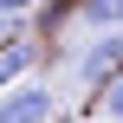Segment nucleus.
<instances>
[{
	"mask_svg": "<svg viewBox=\"0 0 123 123\" xmlns=\"http://www.w3.org/2000/svg\"><path fill=\"white\" fill-rule=\"evenodd\" d=\"M78 78H84L91 91L117 84V78H123V32H97V45H84V58H78Z\"/></svg>",
	"mask_w": 123,
	"mask_h": 123,
	"instance_id": "1",
	"label": "nucleus"
},
{
	"mask_svg": "<svg viewBox=\"0 0 123 123\" xmlns=\"http://www.w3.org/2000/svg\"><path fill=\"white\" fill-rule=\"evenodd\" d=\"M0 123H52V91L45 84H13L0 97Z\"/></svg>",
	"mask_w": 123,
	"mask_h": 123,
	"instance_id": "2",
	"label": "nucleus"
},
{
	"mask_svg": "<svg viewBox=\"0 0 123 123\" xmlns=\"http://www.w3.org/2000/svg\"><path fill=\"white\" fill-rule=\"evenodd\" d=\"M32 65H39V45H26V39H0V84H19Z\"/></svg>",
	"mask_w": 123,
	"mask_h": 123,
	"instance_id": "3",
	"label": "nucleus"
},
{
	"mask_svg": "<svg viewBox=\"0 0 123 123\" xmlns=\"http://www.w3.org/2000/svg\"><path fill=\"white\" fill-rule=\"evenodd\" d=\"M78 13H84L97 32H123V0H78Z\"/></svg>",
	"mask_w": 123,
	"mask_h": 123,
	"instance_id": "4",
	"label": "nucleus"
},
{
	"mask_svg": "<svg viewBox=\"0 0 123 123\" xmlns=\"http://www.w3.org/2000/svg\"><path fill=\"white\" fill-rule=\"evenodd\" d=\"M104 117L123 123V78H117V84H104Z\"/></svg>",
	"mask_w": 123,
	"mask_h": 123,
	"instance_id": "5",
	"label": "nucleus"
},
{
	"mask_svg": "<svg viewBox=\"0 0 123 123\" xmlns=\"http://www.w3.org/2000/svg\"><path fill=\"white\" fill-rule=\"evenodd\" d=\"M32 6H39V0H0V19H26Z\"/></svg>",
	"mask_w": 123,
	"mask_h": 123,
	"instance_id": "6",
	"label": "nucleus"
},
{
	"mask_svg": "<svg viewBox=\"0 0 123 123\" xmlns=\"http://www.w3.org/2000/svg\"><path fill=\"white\" fill-rule=\"evenodd\" d=\"M0 39H13V32H6V26H0Z\"/></svg>",
	"mask_w": 123,
	"mask_h": 123,
	"instance_id": "7",
	"label": "nucleus"
}]
</instances>
